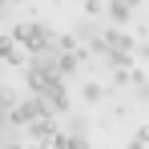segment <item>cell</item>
I'll return each mask as SVG.
<instances>
[{
	"mask_svg": "<svg viewBox=\"0 0 149 149\" xmlns=\"http://www.w3.org/2000/svg\"><path fill=\"white\" fill-rule=\"evenodd\" d=\"M8 36H12L28 56H45V52H52V45H56V32H52L45 20H20V24H12Z\"/></svg>",
	"mask_w": 149,
	"mask_h": 149,
	"instance_id": "1",
	"label": "cell"
},
{
	"mask_svg": "<svg viewBox=\"0 0 149 149\" xmlns=\"http://www.w3.org/2000/svg\"><path fill=\"white\" fill-rule=\"evenodd\" d=\"M24 81H28V93H32V97H45L49 89L65 85V77L56 73V65H52V52H45V56H28Z\"/></svg>",
	"mask_w": 149,
	"mask_h": 149,
	"instance_id": "2",
	"label": "cell"
},
{
	"mask_svg": "<svg viewBox=\"0 0 149 149\" xmlns=\"http://www.w3.org/2000/svg\"><path fill=\"white\" fill-rule=\"evenodd\" d=\"M36 117H49V109H45V101L40 97H24V101H16L12 105V113H8V125H32Z\"/></svg>",
	"mask_w": 149,
	"mask_h": 149,
	"instance_id": "3",
	"label": "cell"
},
{
	"mask_svg": "<svg viewBox=\"0 0 149 149\" xmlns=\"http://www.w3.org/2000/svg\"><path fill=\"white\" fill-rule=\"evenodd\" d=\"M101 45H105V56H109V52H133L137 40H133L129 28H105L101 32Z\"/></svg>",
	"mask_w": 149,
	"mask_h": 149,
	"instance_id": "4",
	"label": "cell"
},
{
	"mask_svg": "<svg viewBox=\"0 0 149 149\" xmlns=\"http://www.w3.org/2000/svg\"><path fill=\"white\" fill-rule=\"evenodd\" d=\"M85 61H89L85 49H77V52H52V65H56L61 77H77L81 69H85Z\"/></svg>",
	"mask_w": 149,
	"mask_h": 149,
	"instance_id": "5",
	"label": "cell"
},
{
	"mask_svg": "<svg viewBox=\"0 0 149 149\" xmlns=\"http://www.w3.org/2000/svg\"><path fill=\"white\" fill-rule=\"evenodd\" d=\"M45 109H49V117H56V113H69V109H73V97H69V89H65V85H56V89H49V93H45Z\"/></svg>",
	"mask_w": 149,
	"mask_h": 149,
	"instance_id": "6",
	"label": "cell"
},
{
	"mask_svg": "<svg viewBox=\"0 0 149 149\" xmlns=\"http://www.w3.org/2000/svg\"><path fill=\"white\" fill-rule=\"evenodd\" d=\"M56 133H61L56 117H36V121L28 125V137H32V141H52Z\"/></svg>",
	"mask_w": 149,
	"mask_h": 149,
	"instance_id": "7",
	"label": "cell"
},
{
	"mask_svg": "<svg viewBox=\"0 0 149 149\" xmlns=\"http://www.w3.org/2000/svg\"><path fill=\"white\" fill-rule=\"evenodd\" d=\"M105 12L113 16V28H125V24H129V16H133V12L125 8L121 0H109V4H105Z\"/></svg>",
	"mask_w": 149,
	"mask_h": 149,
	"instance_id": "8",
	"label": "cell"
},
{
	"mask_svg": "<svg viewBox=\"0 0 149 149\" xmlns=\"http://www.w3.org/2000/svg\"><path fill=\"white\" fill-rule=\"evenodd\" d=\"M16 89H8V85H0V113H4V117H8V113H12V105H16Z\"/></svg>",
	"mask_w": 149,
	"mask_h": 149,
	"instance_id": "9",
	"label": "cell"
},
{
	"mask_svg": "<svg viewBox=\"0 0 149 149\" xmlns=\"http://www.w3.org/2000/svg\"><path fill=\"white\" fill-rule=\"evenodd\" d=\"M85 101H93V105L105 101V85H101V81H85Z\"/></svg>",
	"mask_w": 149,
	"mask_h": 149,
	"instance_id": "10",
	"label": "cell"
},
{
	"mask_svg": "<svg viewBox=\"0 0 149 149\" xmlns=\"http://www.w3.org/2000/svg\"><path fill=\"white\" fill-rule=\"evenodd\" d=\"M109 65L113 69H133V52H109Z\"/></svg>",
	"mask_w": 149,
	"mask_h": 149,
	"instance_id": "11",
	"label": "cell"
},
{
	"mask_svg": "<svg viewBox=\"0 0 149 149\" xmlns=\"http://www.w3.org/2000/svg\"><path fill=\"white\" fill-rule=\"evenodd\" d=\"M113 89H125V85H133V77H129V69H113Z\"/></svg>",
	"mask_w": 149,
	"mask_h": 149,
	"instance_id": "12",
	"label": "cell"
},
{
	"mask_svg": "<svg viewBox=\"0 0 149 149\" xmlns=\"http://www.w3.org/2000/svg\"><path fill=\"white\" fill-rule=\"evenodd\" d=\"M105 12V0H85V16L93 20V16H101Z\"/></svg>",
	"mask_w": 149,
	"mask_h": 149,
	"instance_id": "13",
	"label": "cell"
},
{
	"mask_svg": "<svg viewBox=\"0 0 149 149\" xmlns=\"http://www.w3.org/2000/svg\"><path fill=\"white\" fill-rule=\"evenodd\" d=\"M133 141H141V145L149 149V125H137V133H133Z\"/></svg>",
	"mask_w": 149,
	"mask_h": 149,
	"instance_id": "14",
	"label": "cell"
},
{
	"mask_svg": "<svg viewBox=\"0 0 149 149\" xmlns=\"http://www.w3.org/2000/svg\"><path fill=\"white\" fill-rule=\"evenodd\" d=\"M133 89H137V97H141V101H149V81H137Z\"/></svg>",
	"mask_w": 149,
	"mask_h": 149,
	"instance_id": "15",
	"label": "cell"
},
{
	"mask_svg": "<svg viewBox=\"0 0 149 149\" xmlns=\"http://www.w3.org/2000/svg\"><path fill=\"white\" fill-rule=\"evenodd\" d=\"M125 8H129V12H137V8H141V0H121Z\"/></svg>",
	"mask_w": 149,
	"mask_h": 149,
	"instance_id": "16",
	"label": "cell"
},
{
	"mask_svg": "<svg viewBox=\"0 0 149 149\" xmlns=\"http://www.w3.org/2000/svg\"><path fill=\"white\" fill-rule=\"evenodd\" d=\"M0 149H20V141H4V145H0Z\"/></svg>",
	"mask_w": 149,
	"mask_h": 149,
	"instance_id": "17",
	"label": "cell"
},
{
	"mask_svg": "<svg viewBox=\"0 0 149 149\" xmlns=\"http://www.w3.org/2000/svg\"><path fill=\"white\" fill-rule=\"evenodd\" d=\"M125 149H145V145H141V141H129V145H125Z\"/></svg>",
	"mask_w": 149,
	"mask_h": 149,
	"instance_id": "18",
	"label": "cell"
},
{
	"mask_svg": "<svg viewBox=\"0 0 149 149\" xmlns=\"http://www.w3.org/2000/svg\"><path fill=\"white\" fill-rule=\"evenodd\" d=\"M20 149H36V145H20Z\"/></svg>",
	"mask_w": 149,
	"mask_h": 149,
	"instance_id": "19",
	"label": "cell"
}]
</instances>
